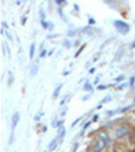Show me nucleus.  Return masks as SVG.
Wrapping results in <instances>:
<instances>
[{"label": "nucleus", "mask_w": 135, "mask_h": 152, "mask_svg": "<svg viewBox=\"0 0 135 152\" xmlns=\"http://www.w3.org/2000/svg\"><path fill=\"white\" fill-rule=\"evenodd\" d=\"M114 26L116 27V30H119V32L122 34H127L130 31V26L127 23H124L123 20H115L114 22Z\"/></svg>", "instance_id": "f257e3e1"}, {"label": "nucleus", "mask_w": 135, "mask_h": 152, "mask_svg": "<svg viewBox=\"0 0 135 152\" xmlns=\"http://www.w3.org/2000/svg\"><path fill=\"white\" fill-rule=\"evenodd\" d=\"M128 131H130V128H128L127 125H120V127H118L115 129V137L116 139H120V137L126 136L128 133Z\"/></svg>", "instance_id": "f03ea898"}, {"label": "nucleus", "mask_w": 135, "mask_h": 152, "mask_svg": "<svg viewBox=\"0 0 135 152\" xmlns=\"http://www.w3.org/2000/svg\"><path fill=\"white\" fill-rule=\"evenodd\" d=\"M104 147H105L104 140L100 139V137H97L96 140H95V144H93V147H92V151L93 152H101L104 149Z\"/></svg>", "instance_id": "7ed1b4c3"}, {"label": "nucleus", "mask_w": 135, "mask_h": 152, "mask_svg": "<svg viewBox=\"0 0 135 152\" xmlns=\"http://www.w3.org/2000/svg\"><path fill=\"white\" fill-rule=\"evenodd\" d=\"M99 137H100V139H103V140H104V143L105 144H111V139H109V136H108L107 133H104V132H101L100 135H99Z\"/></svg>", "instance_id": "20e7f679"}, {"label": "nucleus", "mask_w": 135, "mask_h": 152, "mask_svg": "<svg viewBox=\"0 0 135 152\" xmlns=\"http://www.w3.org/2000/svg\"><path fill=\"white\" fill-rule=\"evenodd\" d=\"M19 117H20V114L16 112L15 114H14V117H12V129L16 127V124H18V121H19Z\"/></svg>", "instance_id": "39448f33"}, {"label": "nucleus", "mask_w": 135, "mask_h": 152, "mask_svg": "<svg viewBox=\"0 0 135 152\" xmlns=\"http://www.w3.org/2000/svg\"><path fill=\"white\" fill-rule=\"evenodd\" d=\"M61 88H62V85H58L57 88H55V90H54V93H53V98L58 97V94H60V92H61Z\"/></svg>", "instance_id": "423d86ee"}, {"label": "nucleus", "mask_w": 135, "mask_h": 152, "mask_svg": "<svg viewBox=\"0 0 135 152\" xmlns=\"http://www.w3.org/2000/svg\"><path fill=\"white\" fill-rule=\"evenodd\" d=\"M34 54H35V43L33 42V43H31V46H30V58L31 59H33Z\"/></svg>", "instance_id": "0eeeda50"}, {"label": "nucleus", "mask_w": 135, "mask_h": 152, "mask_svg": "<svg viewBox=\"0 0 135 152\" xmlns=\"http://www.w3.org/2000/svg\"><path fill=\"white\" fill-rule=\"evenodd\" d=\"M57 144H58V141L57 140H53L50 143V145H49V151H53V149L57 148Z\"/></svg>", "instance_id": "6e6552de"}, {"label": "nucleus", "mask_w": 135, "mask_h": 152, "mask_svg": "<svg viewBox=\"0 0 135 152\" xmlns=\"http://www.w3.org/2000/svg\"><path fill=\"white\" fill-rule=\"evenodd\" d=\"M37 71H38V66H37V65H34V66L31 67V71H30V73H31V75L34 77V75L37 74Z\"/></svg>", "instance_id": "1a4fd4ad"}, {"label": "nucleus", "mask_w": 135, "mask_h": 152, "mask_svg": "<svg viewBox=\"0 0 135 152\" xmlns=\"http://www.w3.org/2000/svg\"><path fill=\"white\" fill-rule=\"evenodd\" d=\"M82 89H84V90H88V92H91V90H92V85H91L89 82H87V84L84 85V88H82Z\"/></svg>", "instance_id": "9d476101"}, {"label": "nucleus", "mask_w": 135, "mask_h": 152, "mask_svg": "<svg viewBox=\"0 0 135 152\" xmlns=\"http://www.w3.org/2000/svg\"><path fill=\"white\" fill-rule=\"evenodd\" d=\"M12 82H14V74H12V73H10V79H8V85H11Z\"/></svg>", "instance_id": "9b49d317"}, {"label": "nucleus", "mask_w": 135, "mask_h": 152, "mask_svg": "<svg viewBox=\"0 0 135 152\" xmlns=\"http://www.w3.org/2000/svg\"><path fill=\"white\" fill-rule=\"evenodd\" d=\"M41 24H42L43 28H49V24H47V22H45V20H41Z\"/></svg>", "instance_id": "f8f14e48"}, {"label": "nucleus", "mask_w": 135, "mask_h": 152, "mask_svg": "<svg viewBox=\"0 0 135 152\" xmlns=\"http://www.w3.org/2000/svg\"><path fill=\"white\" fill-rule=\"evenodd\" d=\"M109 101H111V96H107V97L103 100V102H109Z\"/></svg>", "instance_id": "ddd939ff"}, {"label": "nucleus", "mask_w": 135, "mask_h": 152, "mask_svg": "<svg viewBox=\"0 0 135 152\" xmlns=\"http://www.w3.org/2000/svg\"><path fill=\"white\" fill-rule=\"evenodd\" d=\"M64 45H65L66 49H69V47H70V42H69V40H65V42H64Z\"/></svg>", "instance_id": "4468645a"}, {"label": "nucleus", "mask_w": 135, "mask_h": 152, "mask_svg": "<svg viewBox=\"0 0 135 152\" xmlns=\"http://www.w3.org/2000/svg\"><path fill=\"white\" fill-rule=\"evenodd\" d=\"M55 3H57V4H64V3H65L66 4V0H55Z\"/></svg>", "instance_id": "2eb2a0df"}, {"label": "nucleus", "mask_w": 135, "mask_h": 152, "mask_svg": "<svg viewBox=\"0 0 135 152\" xmlns=\"http://www.w3.org/2000/svg\"><path fill=\"white\" fill-rule=\"evenodd\" d=\"M99 118H100V116H99V114H95V116H93V120H92V121H97Z\"/></svg>", "instance_id": "dca6fc26"}, {"label": "nucleus", "mask_w": 135, "mask_h": 152, "mask_svg": "<svg viewBox=\"0 0 135 152\" xmlns=\"http://www.w3.org/2000/svg\"><path fill=\"white\" fill-rule=\"evenodd\" d=\"M97 89H99V90H104L105 86L104 85H99V86H97Z\"/></svg>", "instance_id": "f3484780"}, {"label": "nucleus", "mask_w": 135, "mask_h": 152, "mask_svg": "<svg viewBox=\"0 0 135 152\" xmlns=\"http://www.w3.org/2000/svg\"><path fill=\"white\" fill-rule=\"evenodd\" d=\"M123 79H124V77H123V75H119V77L116 78V81H123Z\"/></svg>", "instance_id": "a211bd4d"}, {"label": "nucleus", "mask_w": 135, "mask_h": 152, "mask_svg": "<svg viewBox=\"0 0 135 152\" xmlns=\"http://www.w3.org/2000/svg\"><path fill=\"white\" fill-rule=\"evenodd\" d=\"M45 55H46V51L42 49V51H41V57H45Z\"/></svg>", "instance_id": "6ab92c4d"}, {"label": "nucleus", "mask_w": 135, "mask_h": 152, "mask_svg": "<svg viewBox=\"0 0 135 152\" xmlns=\"http://www.w3.org/2000/svg\"><path fill=\"white\" fill-rule=\"evenodd\" d=\"M81 120V118H77V120H76V121H74V123H73V124H72V127H76V124H77V123H78V121H80Z\"/></svg>", "instance_id": "aec40b11"}, {"label": "nucleus", "mask_w": 135, "mask_h": 152, "mask_svg": "<svg viewBox=\"0 0 135 152\" xmlns=\"http://www.w3.org/2000/svg\"><path fill=\"white\" fill-rule=\"evenodd\" d=\"M89 24H95V20H93L92 18H91V19H89Z\"/></svg>", "instance_id": "412c9836"}, {"label": "nucleus", "mask_w": 135, "mask_h": 152, "mask_svg": "<svg viewBox=\"0 0 135 152\" xmlns=\"http://www.w3.org/2000/svg\"><path fill=\"white\" fill-rule=\"evenodd\" d=\"M39 117H41V113H39L38 116H35V121H39Z\"/></svg>", "instance_id": "4be33fe9"}]
</instances>
